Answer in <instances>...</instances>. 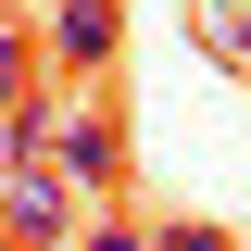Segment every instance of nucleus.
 <instances>
[{
	"label": "nucleus",
	"mask_w": 251,
	"mask_h": 251,
	"mask_svg": "<svg viewBox=\"0 0 251 251\" xmlns=\"http://www.w3.org/2000/svg\"><path fill=\"white\" fill-rule=\"evenodd\" d=\"M75 226H88V201L63 188L50 151H13V163H0V239H13V251H63Z\"/></svg>",
	"instance_id": "nucleus-1"
},
{
	"label": "nucleus",
	"mask_w": 251,
	"mask_h": 251,
	"mask_svg": "<svg viewBox=\"0 0 251 251\" xmlns=\"http://www.w3.org/2000/svg\"><path fill=\"white\" fill-rule=\"evenodd\" d=\"M50 163L75 201H113L126 214V126L100 113V100H50Z\"/></svg>",
	"instance_id": "nucleus-2"
},
{
	"label": "nucleus",
	"mask_w": 251,
	"mask_h": 251,
	"mask_svg": "<svg viewBox=\"0 0 251 251\" xmlns=\"http://www.w3.org/2000/svg\"><path fill=\"white\" fill-rule=\"evenodd\" d=\"M113 50H126V13L113 0H50V63L63 75H100Z\"/></svg>",
	"instance_id": "nucleus-3"
},
{
	"label": "nucleus",
	"mask_w": 251,
	"mask_h": 251,
	"mask_svg": "<svg viewBox=\"0 0 251 251\" xmlns=\"http://www.w3.org/2000/svg\"><path fill=\"white\" fill-rule=\"evenodd\" d=\"M188 38L214 63H251V0H188Z\"/></svg>",
	"instance_id": "nucleus-4"
},
{
	"label": "nucleus",
	"mask_w": 251,
	"mask_h": 251,
	"mask_svg": "<svg viewBox=\"0 0 251 251\" xmlns=\"http://www.w3.org/2000/svg\"><path fill=\"white\" fill-rule=\"evenodd\" d=\"M25 100H38V38L0 25V113H25Z\"/></svg>",
	"instance_id": "nucleus-5"
},
{
	"label": "nucleus",
	"mask_w": 251,
	"mask_h": 251,
	"mask_svg": "<svg viewBox=\"0 0 251 251\" xmlns=\"http://www.w3.org/2000/svg\"><path fill=\"white\" fill-rule=\"evenodd\" d=\"M75 251H151V226L138 214H100V226H75Z\"/></svg>",
	"instance_id": "nucleus-6"
},
{
	"label": "nucleus",
	"mask_w": 251,
	"mask_h": 251,
	"mask_svg": "<svg viewBox=\"0 0 251 251\" xmlns=\"http://www.w3.org/2000/svg\"><path fill=\"white\" fill-rule=\"evenodd\" d=\"M151 251H226V226H163Z\"/></svg>",
	"instance_id": "nucleus-7"
},
{
	"label": "nucleus",
	"mask_w": 251,
	"mask_h": 251,
	"mask_svg": "<svg viewBox=\"0 0 251 251\" xmlns=\"http://www.w3.org/2000/svg\"><path fill=\"white\" fill-rule=\"evenodd\" d=\"M0 163H13V113H0Z\"/></svg>",
	"instance_id": "nucleus-8"
},
{
	"label": "nucleus",
	"mask_w": 251,
	"mask_h": 251,
	"mask_svg": "<svg viewBox=\"0 0 251 251\" xmlns=\"http://www.w3.org/2000/svg\"><path fill=\"white\" fill-rule=\"evenodd\" d=\"M0 251H13V239H0Z\"/></svg>",
	"instance_id": "nucleus-9"
}]
</instances>
